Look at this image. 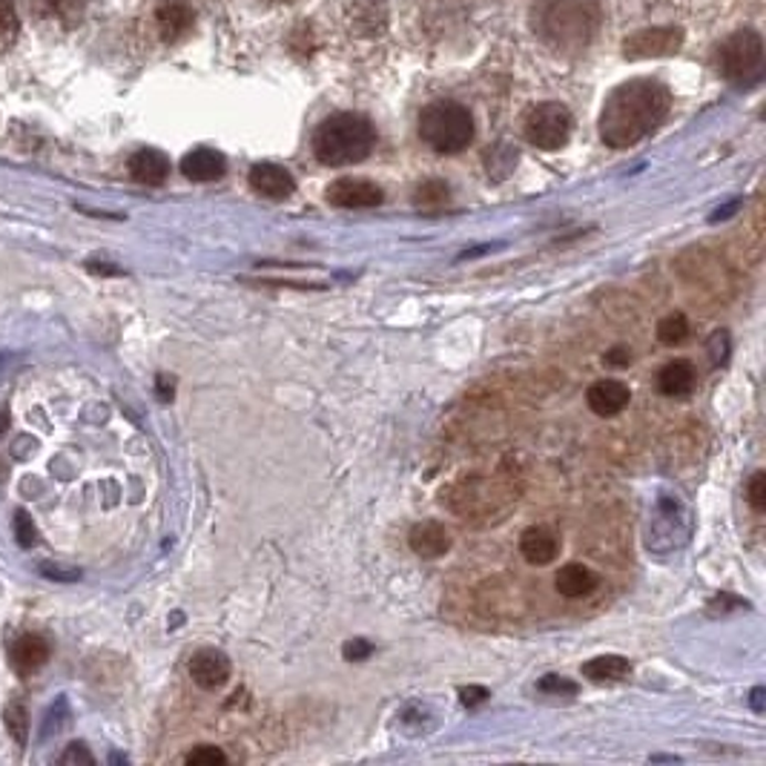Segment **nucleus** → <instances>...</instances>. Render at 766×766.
<instances>
[{
  "label": "nucleus",
  "instance_id": "obj_1",
  "mask_svg": "<svg viewBox=\"0 0 766 766\" xmlns=\"http://www.w3.org/2000/svg\"><path fill=\"white\" fill-rule=\"evenodd\" d=\"M672 106V92L652 77H634L609 95L600 113V138L614 149H627L661 127Z\"/></svg>",
  "mask_w": 766,
  "mask_h": 766
},
{
  "label": "nucleus",
  "instance_id": "obj_2",
  "mask_svg": "<svg viewBox=\"0 0 766 766\" xmlns=\"http://www.w3.org/2000/svg\"><path fill=\"white\" fill-rule=\"evenodd\" d=\"M600 0H535L528 21L531 32L557 55H580L600 29Z\"/></svg>",
  "mask_w": 766,
  "mask_h": 766
},
{
  "label": "nucleus",
  "instance_id": "obj_3",
  "mask_svg": "<svg viewBox=\"0 0 766 766\" xmlns=\"http://www.w3.org/2000/svg\"><path fill=\"white\" fill-rule=\"evenodd\" d=\"M376 144V130L359 113H337L319 124L313 135V153L324 167H348L365 162Z\"/></svg>",
  "mask_w": 766,
  "mask_h": 766
},
{
  "label": "nucleus",
  "instance_id": "obj_4",
  "mask_svg": "<svg viewBox=\"0 0 766 766\" xmlns=\"http://www.w3.org/2000/svg\"><path fill=\"white\" fill-rule=\"evenodd\" d=\"M420 138L434 153L457 155L474 141V118L457 101H434L420 113Z\"/></svg>",
  "mask_w": 766,
  "mask_h": 766
},
{
  "label": "nucleus",
  "instance_id": "obj_5",
  "mask_svg": "<svg viewBox=\"0 0 766 766\" xmlns=\"http://www.w3.org/2000/svg\"><path fill=\"white\" fill-rule=\"evenodd\" d=\"M760 61H764V41H760V35L753 32V29H738V32H732V35L717 46V72H721L726 81H735V84L758 75Z\"/></svg>",
  "mask_w": 766,
  "mask_h": 766
},
{
  "label": "nucleus",
  "instance_id": "obj_6",
  "mask_svg": "<svg viewBox=\"0 0 766 766\" xmlns=\"http://www.w3.org/2000/svg\"><path fill=\"white\" fill-rule=\"evenodd\" d=\"M571 127H574V121H571L569 106L546 101V104H537L528 110L522 130H526V138L537 149H560L571 138Z\"/></svg>",
  "mask_w": 766,
  "mask_h": 766
},
{
  "label": "nucleus",
  "instance_id": "obj_7",
  "mask_svg": "<svg viewBox=\"0 0 766 766\" xmlns=\"http://www.w3.org/2000/svg\"><path fill=\"white\" fill-rule=\"evenodd\" d=\"M683 32L675 27H654L643 29V32H634L623 41V55L640 61V58H661L672 55V52L681 50Z\"/></svg>",
  "mask_w": 766,
  "mask_h": 766
},
{
  "label": "nucleus",
  "instance_id": "obj_8",
  "mask_svg": "<svg viewBox=\"0 0 766 766\" xmlns=\"http://www.w3.org/2000/svg\"><path fill=\"white\" fill-rule=\"evenodd\" d=\"M328 201L342 210H368V207H380L385 193L380 184L368 182V178H339L328 187Z\"/></svg>",
  "mask_w": 766,
  "mask_h": 766
},
{
  "label": "nucleus",
  "instance_id": "obj_9",
  "mask_svg": "<svg viewBox=\"0 0 766 766\" xmlns=\"http://www.w3.org/2000/svg\"><path fill=\"white\" fill-rule=\"evenodd\" d=\"M190 677L196 686L207 692L221 690L232 675V663L221 649H198L190 658Z\"/></svg>",
  "mask_w": 766,
  "mask_h": 766
},
{
  "label": "nucleus",
  "instance_id": "obj_10",
  "mask_svg": "<svg viewBox=\"0 0 766 766\" xmlns=\"http://www.w3.org/2000/svg\"><path fill=\"white\" fill-rule=\"evenodd\" d=\"M196 12H193L190 0H158L155 7V23H158V35L164 43L182 41L193 29Z\"/></svg>",
  "mask_w": 766,
  "mask_h": 766
},
{
  "label": "nucleus",
  "instance_id": "obj_11",
  "mask_svg": "<svg viewBox=\"0 0 766 766\" xmlns=\"http://www.w3.org/2000/svg\"><path fill=\"white\" fill-rule=\"evenodd\" d=\"M90 0H29V12L35 14V21L43 27L72 29L81 23L86 14Z\"/></svg>",
  "mask_w": 766,
  "mask_h": 766
},
{
  "label": "nucleus",
  "instance_id": "obj_12",
  "mask_svg": "<svg viewBox=\"0 0 766 766\" xmlns=\"http://www.w3.org/2000/svg\"><path fill=\"white\" fill-rule=\"evenodd\" d=\"M250 187H253L259 196L270 198V201H284V198L293 196L296 182L281 164L261 162L250 169Z\"/></svg>",
  "mask_w": 766,
  "mask_h": 766
},
{
  "label": "nucleus",
  "instance_id": "obj_13",
  "mask_svg": "<svg viewBox=\"0 0 766 766\" xmlns=\"http://www.w3.org/2000/svg\"><path fill=\"white\" fill-rule=\"evenodd\" d=\"M629 400H632V391H629L627 382L620 380H600L589 387L586 402L589 408L598 416L609 420V416H618L620 411H627Z\"/></svg>",
  "mask_w": 766,
  "mask_h": 766
},
{
  "label": "nucleus",
  "instance_id": "obj_14",
  "mask_svg": "<svg viewBox=\"0 0 766 766\" xmlns=\"http://www.w3.org/2000/svg\"><path fill=\"white\" fill-rule=\"evenodd\" d=\"M408 542L411 551H414L416 557H422V560H436V557H445L451 551L448 528L436 520L416 522V526L411 528Z\"/></svg>",
  "mask_w": 766,
  "mask_h": 766
},
{
  "label": "nucleus",
  "instance_id": "obj_15",
  "mask_svg": "<svg viewBox=\"0 0 766 766\" xmlns=\"http://www.w3.org/2000/svg\"><path fill=\"white\" fill-rule=\"evenodd\" d=\"M50 654H52V646H50V640L43 638V634H21V638L12 643L9 661H12L14 672L32 675V672H38L43 663L50 661Z\"/></svg>",
  "mask_w": 766,
  "mask_h": 766
},
{
  "label": "nucleus",
  "instance_id": "obj_16",
  "mask_svg": "<svg viewBox=\"0 0 766 766\" xmlns=\"http://www.w3.org/2000/svg\"><path fill=\"white\" fill-rule=\"evenodd\" d=\"M182 173L190 178V182H198V184L218 182V178L227 173V162H225V155L216 153V149L198 147L193 149V153L184 155Z\"/></svg>",
  "mask_w": 766,
  "mask_h": 766
},
{
  "label": "nucleus",
  "instance_id": "obj_17",
  "mask_svg": "<svg viewBox=\"0 0 766 766\" xmlns=\"http://www.w3.org/2000/svg\"><path fill=\"white\" fill-rule=\"evenodd\" d=\"M598 583H600L598 574H594L589 566H583V562H569V566H562L555 577L557 591H560L562 598H569V600L589 598L591 591L598 589Z\"/></svg>",
  "mask_w": 766,
  "mask_h": 766
},
{
  "label": "nucleus",
  "instance_id": "obj_18",
  "mask_svg": "<svg viewBox=\"0 0 766 766\" xmlns=\"http://www.w3.org/2000/svg\"><path fill=\"white\" fill-rule=\"evenodd\" d=\"M697 385V371L692 362L686 359H675L669 362L666 368L658 376V387H661L663 396H672V400H681V396H690Z\"/></svg>",
  "mask_w": 766,
  "mask_h": 766
},
{
  "label": "nucleus",
  "instance_id": "obj_19",
  "mask_svg": "<svg viewBox=\"0 0 766 766\" xmlns=\"http://www.w3.org/2000/svg\"><path fill=\"white\" fill-rule=\"evenodd\" d=\"M130 176L138 184H147V187H158V184L167 182L169 176V158L158 149H138V153L130 158Z\"/></svg>",
  "mask_w": 766,
  "mask_h": 766
},
{
  "label": "nucleus",
  "instance_id": "obj_20",
  "mask_svg": "<svg viewBox=\"0 0 766 766\" xmlns=\"http://www.w3.org/2000/svg\"><path fill=\"white\" fill-rule=\"evenodd\" d=\"M520 551L528 562H535V566H549L557 557V551H560V540H557V535L551 528L535 526L522 535Z\"/></svg>",
  "mask_w": 766,
  "mask_h": 766
},
{
  "label": "nucleus",
  "instance_id": "obj_21",
  "mask_svg": "<svg viewBox=\"0 0 766 766\" xmlns=\"http://www.w3.org/2000/svg\"><path fill=\"white\" fill-rule=\"evenodd\" d=\"M583 677H589L591 683H618L627 681L632 675V663L623 654H600V658H591L583 663Z\"/></svg>",
  "mask_w": 766,
  "mask_h": 766
},
{
  "label": "nucleus",
  "instance_id": "obj_22",
  "mask_svg": "<svg viewBox=\"0 0 766 766\" xmlns=\"http://www.w3.org/2000/svg\"><path fill=\"white\" fill-rule=\"evenodd\" d=\"M21 32V18L14 9L12 0H0V55H7L12 50V43L18 41Z\"/></svg>",
  "mask_w": 766,
  "mask_h": 766
},
{
  "label": "nucleus",
  "instance_id": "obj_23",
  "mask_svg": "<svg viewBox=\"0 0 766 766\" xmlns=\"http://www.w3.org/2000/svg\"><path fill=\"white\" fill-rule=\"evenodd\" d=\"M686 337H690V322H686L683 313H669V317H663L658 322V339H661L663 345L675 348L681 342H686Z\"/></svg>",
  "mask_w": 766,
  "mask_h": 766
},
{
  "label": "nucleus",
  "instance_id": "obj_24",
  "mask_svg": "<svg viewBox=\"0 0 766 766\" xmlns=\"http://www.w3.org/2000/svg\"><path fill=\"white\" fill-rule=\"evenodd\" d=\"M3 717H7V729L9 735L14 738V744L18 746H27L29 738V712L27 706H23L21 701H9L7 712H3Z\"/></svg>",
  "mask_w": 766,
  "mask_h": 766
},
{
  "label": "nucleus",
  "instance_id": "obj_25",
  "mask_svg": "<svg viewBox=\"0 0 766 766\" xmlns=\"http://www.w3.org/2000/svg\"><path fill=\"white\" fill-rule=\"evenodd\" d=\"M448 201V187L443 182H425L416 190V205L425 207V210H436Z\"/></svg>",
  "mask_w": 766,
  "mask_h": 766
},
{
  "label": "nucleus",
  "instance_id": "obj_26",
  "mask_svg": "<svg viewBox=\"0 0 766 766\" xmlns=\"http://www.w3.org/2000/svg\"><path fill=\"white\" fill-rule=\"evenodd\" d=\"M14 537H18V546H23V549H32V546H35L38 531L27 511L14 514Z\"/></svg>",
  "mask_w": 766,
  "mask_h": 766
},
{
  "label": "nucleus",
  "instance_id": "obj_27",
  "mask_svg": "<svg viewBox=\"0 0 766 766\" xmlns=\"http://www.w3.org/2000/svg\"><path fill=\"white\" fill-rule=\"evenodd\" d=\"M746 499H749V506H753L758 514L766 511V474L764 472L753 474L749 486H746Z\"/></svg>",
  "mask_w": 766,
  "mask_h": 766
},
{
  "label": "nucleus",
  "instance_id": "obj_28",
  "mask_svg": "<svg viewBox=\"0 0 766 766\" xmlns=\"http://www.w3.org/2000/svg\"><path fill=\"white\" fill-rule=\"evenodd\" d=\"M187 764H227V755L218 746H196L193 753H187Z\"/></svg>",
  "mask_w": 766,
  "mask_h": 766
},
{
  "label": "nucleus",
  "instance_id": "obj_29",
  "mask_svg": "<svg viewBox=\"0 0 766 766\" xmlns=\"http://www.w3.org/2000/svg\"><path fill=\"white\" fill-rule=\"evenodd\" d=\"M537 690L551 692V695H574L577 683L566 681V677H560V675H546L540 683H537Z\"/></svg>",
  "mask_w": 766,
  "mask_h": 766
},
{
  "label": "nucleus",
  "instance_id": "obj_30",
  "mask_svg": "<svg viewBox=\"0 0 766 766\" xmlns=\"http://www.w3.org/2000/svg\"><path fill=\"white\" fill-rule=\"evenodd\" d=\"M726 353H729V337H726V331H715L710 339L712 365H721V362H726Z\"/></svg>",
  "mask_w": 766,
  "mask_h": 766
},
{
  "label": "nucleus",
  "instance_id": "obj_31",
  "mask_svg": "<svg viewBox=\"0 0 766 766\" xmlns=\"http://www.w3.org/2000/svg\"><path fill=\"white\" fill-rule=\"evenodd\" d=\"M376 649L368 640H348L345 643V661H368Z\"/></svg>",
  "mask_w": 766,
  "mask_h": 766
},
{
  "label": "nucleus",
  "instance_id": "obj_32",
  "mask_svg": "<svg viewBox=\"0 0 766 766\" xmlns=\"http://www.w3.org/2000/svg\"><path fill=\"white\" fill-rule=\"evenodd\" d=\"M61 764H84V766H90L92 764V755L86 753L84 749V744H72L70 749H66L64 755H61Z\"/></svg>",
  "mask_w": 766,
  "mask_h": 766
},
{
  "label": "nucleus",
  "instance_id": "obj_33",
  "mask_svg": "<svg viewBox=\"0 0 766 766\" xmlns=\"http://www.w3.org/2000/svg\"><path fill=\"white\" fill-rule=\"evenodd\" d=\"M459 697H463L465 706H479V703H486L491 695H488L486 686H465V690H459Z\"/></svg>",
  "mask_w": 766,
  "mask_h": 766
},
{
  "label": "nucleus",
  "instance_id": "obj_34",
  "mask_svg": "<svg viewBox=\"0 0 766 766\" xmlns=\"http://www.w3.org/2000/svg\"><path fill=\"white\" fill-rule=\"evenodd\" d=\"M629 362H632V353H629L627 348H614V351H609V353H605V365L627 368Z\"/></svg>",
  "mask_w": 766,
  "mask_h": 766
},
{
  "label": "nucleus",
  "instance_id": "obj_35",
  "mask_svg": "<svg viewBox=\"0 0 766 766\" xmlns=\"http://www.w3.org/2000/svg\"><path fill=\"white\" fill-rule=\"evenodd\" d=\"M764 697H766V690H764V686H755L753 695H749V706H753V710L758 712V715L766 710V706H764Z\"/></svg>",
  "mask_w": 766,
  "mask_h": 766
},
{
  "label": "nucleus",
  "instance_id": "obj_36",
  "mask_svg": "<svg viewBox=\"0 0 766 766\" xmlns=\"http://www.w3.org/2000/svg\"><path fill=\"white\" fill-rule=\"evenodd\" d=\"M86 268L92 270V273H110V276H115V273H121L115 265H99V259H90L86 261Z\"/></svg>",
  "mask_w": 766,
  "mask_h": 766
},
{
  "label": "nucleus",
  "instance_id": "obj_37",
  "mask_svg": "<svg viewBox=\"0 0 766 766\" xmlns=\"http://www.w3.org/2000/svg\"><path fill=\"white\" fill-rule=\"evenodd\" d=\"M158 394L164 396V402L173 400V380L169 376H158Z\"/></svg>",
  "mask_w": 766,
  "mask_h": 766
},
{
  "label": "nucleus",
  "instance_id": "obj_38",
  "mask_svg": "<svg viewBox=\"0 0 766 766\" xmlns=\"http://www.w3.org/2000/svg\"><path fill=\"white\" fill-rule=\"evenodd\" d=\"M738 201H732V205L729 207H724V210H715V213H712V221H724V218H729L732 216V213H735V210H738Z\"/></svg>",
  "mask_w": 766,
  "mask_h": 766
},
{
  "label": "nucleus",
  "instance_id": "obj_39",
  "mask_svg": "<svg viewBox=\"0 0 766 766\" xmlns=\"http://www.w3.org/2000/svg\"><path fill=\"white\" fill-rule=\"evenodd\" d=\"M9 428V411H0V434Z\"/></svg>",
  "mask_w": 766,
  "mask_h": 766
},
{
  "label": "nucleus",
  "instance_id": "obj_40",
  "mask_svg": "<svg viewBox=\"0 0 766 766\" xmlns=\"http://www.w3.org/2000/svg\"><path fill=\"white\" fill-rule=\"evenodd\" d=\"M284 3H288V0H284Z\"/></svg>",
  "mask_w": 766,
  "mask_h": 766
}]
</instances>
